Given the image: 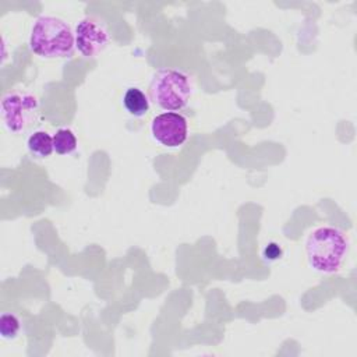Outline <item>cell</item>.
Here are the masks:
<instances>
[{"instance_id":"1","label":"cell","mask_w":357,"mask_h":357,"mask_svg":"<svg viewBox=\"0 0 357 357\" xmlns=\"http://www.w3.org/2000/svg\"><path fill=\"white\" fill-rule=\"evenodd\" d=\"M75 36L61 18L42 15L36 18L29 35L31 50L43 59H64L74 52Z\"/></svg>"},{"instance_id":"2","label":"cell","mask_w":357,"mask_h":357,"mask_svg":"<svg viewBox=\"0 0 357 357\" xmlns=\"http://www.w3.org/2000/svg\"><path fill=\"white\" fill-rule=\"evenodd\" d=\"M310 265L324 273L337 272L347 252V240L336 227L322 226L315 229L305 244Z\"/></svg>"},{"instance_id":"3","label":"cell","mask_w":357,"mask_h":357,"mask_svg":"<svg viewBox=\"0 0 357 357\" xmlns=\"http://www.w3.org/2000/svg\"><path fill=\"white\" fill-rule=\"evenodd\" d=\"M148 92L158 107L176 112L187 106L191 98V84L184 73L174 68H162L153 74Z\"/></svg>"},{"instance_id":"4","label":"cell","mask_w":357,"mask_h":357,"mask_svg":"<svg viewBox=\"0 0 357 357\" xmlns=\"http://www.w3.org/2000/svg\"><path fill=\"white\" fill-rule=\"evenodd\" d=\"M0 110L4 126L14 134L28 131L39 120V100L33 93L24 89L4 95Z\"/></svg>"},{"instance_id":"5","label":"cell","mask_w":357,"mask_h":357,"mask_svg":"<svg viewBox=\"0 0 357 357\" xmlns=\"http://www.w3.org/2000/svg\"><path fill=\"white\" fill-rule=\"evenodd\" d=\"M74 36L77 49L85 57H96L110 42V33L106 22L96 15L82 18L77 24Z\"/></svg>"},{"instance_id":"6","label":"cell","mask_w":357,"mask_h":357,"mask_svg":"<svg viewBox=\"0 0 357 357\" xmlns=\"http://www.w3.org/2000/svg\"><path fill=\"white\" fill-rule=\"evenodd\" d=\"M151 131L158 142L169 148H176L187 139V120L180 113L166 112L152 120Z\"/></svg>"},{"instance_id":"7","label":"cell","mask_w":357,"mask_h":357,"mask_svg":"<svg viewBox=\"0 0 357 357\" xmlns=\"http://www.w3.org/2000/svg\"><path fill=\"white\" fill-rule=\"evenodd\" d=\"M123 105L130 114L141 117L149 110V98L139 88L130 86L123 96Z\"/></svg>"},{"instance_id":"8","label":"cell","mask_w":357,"mask_h":357,"mask_svg":"<svg viewBox=\"0 0 357 357\" xmlns=\"http://www.w3.org/2000/svg\"><path fill=\"white\" fill-rule=\"evenodd\" d=\"M28 149L36 158H47L54 151L53 137H50L46 131H35L28 138Z\"/></svg>"},{"instance_id":"9","label":"cell","mask_w":357,"mask_h":357,"mask_svg":"<svg viewBox=\"0 0 357 357\" xmlns=\"http://www.w3.org/2000/svg\"><path fill=\"white\" fill-rule=\"evenodd\" d=\"M53 146L59 155H68L77 149V138L68 128H59L53 135Z\"/></svg>"},{"instance_id":"10","label":"cell","mask_w":357,"mask_h":357,"mask_svg":"<svg viewBox=\"0 0 357 357\" xmlns=\"http://www.w3.org/2000/svg\"><path fill=\"white\" fill-rule=\"evenodd\" d=\"M20 332V319L10 312L0 317V335L3 339H14Z\"/></svg>"},{"instance_id":"11","label":"cell","mask_w":357,"mask_h":357,"mask_svg":"<svg viewBox=\"0 0 357 357\" xmlns=\"http://www.w3.org/2000/svg\"><path fill=\"white\" fill-rule=\"evenodd\" d=\"M280 255H282V248H280V245L276 244V243H269V244L265 247V250H264V257H265L266 259L273 261V259L280 258Z\"/></svg>"}]
</instances>
